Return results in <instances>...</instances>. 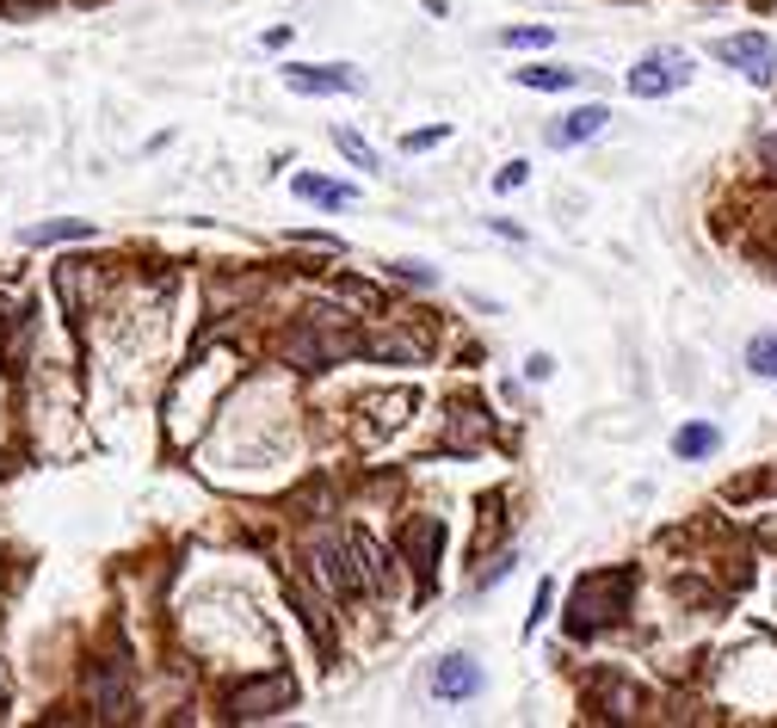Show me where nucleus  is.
I'll use <instances>...</instances> for the list:
<instances>
[{
    "label": "nucleus",
    "mask_w": 777,
    "mask_h": 728,
    "mask_svg": "<svg viewBox=\"0 0 777 728\" xmlns=\"http://www.w3.org/2000/svg\"><path fill=\"white\" fill-rule=\"evenodd\" d=\"M636 587V568H599L574 587V612H568V636H599L605 624L624 617V599Z\"/></svg>",
    "instance_id": "nucleus-1"
},
{
    "label": "nucleus",
    "mask_w": 777,
    "mask_h": 728,
    "mask_svg": "<svg viewBox=\"0 0 777 728\" xmlns=\"http://www.w3.org/2000/svg\"><path fill=\"white\" fill-rule=\"evenodd\" d=\"M359 352V334L346 327V315L322 309V315H309L303 327H290V359L303 364V371H327V364H340Z\"/></svg>",
    "instance_id": "nucleus-2"
},
{
    "label": "nucleus",
    "mask_w": 777,
    "mask_h": 728,
    "mask_svg": "<svg viewBox=\"0 0 777 728\" xmlns=\"http://www.w3.org/2000/svg\"><path fill=\"white\" fill-rule=\"evenodd\" d=\"M315 575L334 599H359L364 593V575H359V556H352V537H315Z\"/></svg>",
    "instance_id": "nucleus-3"
},
{
    "label": "nucleus",
    "mask_w": 777,
    "mask_h": 728,
    "mask_svg": "<svg viewBox=\"0 0 777 728\" xmlns=\"http://www.w3.org/2000/svg\"><path fill=\"white\" fill-rule=\"evenodd\" d=\"M359 352H364V359H377V364H426L433 340H426L419 327L383 322V327H371V334H359Z\"/></svg>",
    "instance_id": "nucleus-4"
},
{
    "label": "nucleus",
    "mask_w": 777,
    "mask_h": 728,
    "mask_svg": "<svg viewBox=\"0 0 777 728\" xmlns=\"http://www.w3.org/2000/svg\"><path fill=\"white\" fill-rule=\"evenodd\" d=\"M685 80H691V62H685L679 50H648V57L629 68V93L636 99H666V93H679Z\"/></svg>",
    "instance_id": "nucleus-5"
},
{
    "label": "nucleus",
    "mask_w": 777,
    "mask_h": 728,
    "mask_svg": "<svg viewBox=\"0 0 777 728\" xmlns=\"http://www.w3.org/2000/svg\"><path fill=\"white\" fill-rule=\"evenodd\" d=\"M290 704H297V686H290L285 673H266V679H253V686H241L228 698V716L235 723H266V716H278Z\"/></svg>",
    "instance_id": "nucleus-6"
},
{
    "label": "nucleus",
    "mask_w": 777,
    "mask_h": 728,
    "mask_svg": "<svg viewBox=\"0 0 777 728\" xmlns=\"http://www.w3.org/2000/svg\"><path fill=\"white\" fill-rule=\"evenodd\" d=\"M716 57L722 62H735L747 80H759V87H772L777 80V43L772 38H759V32H735V38H722L716 43Z\"/></svg>",
    "instance_id": "nucleus-7"
},
{
    "label": "nucleus",
    "mask_w": 777,
    "mask_h": 728,
    "mask_svg": "<svg viewBox=\"0 0 777 728\" xmlns=\"http://www.w3.org/2000/svg\"><path fill=\"white\" fill-rule=\"evenodd\" d=\"M438 550H444V525H438V518H408V525H401V556L414 562L419 568V587H433V562H438Z\"/></svg>",
    "instance_id": "nucleus-8"
},
{
    "label": "nucleus",
    "mask_w": 777,
    "mask_h": 728,
    "mask_svg": "<svg viewBox=\"0 0 777 728\" xmlns=\"http://www.w3.org/2000/svg\"><path fill=\"white\" fill-rule=\"evenodd\" d=\"M408 407H414V396L408 389H396V396H359V439L364 444H377L383 432H396L401 421H408Z\"/></svg>",
    "instance_id": "nucleus-9"
},
{
    "label": "nucleus",
    "mask_w": 777,
    "mask_h": 728,
    "mask_svg": "<svg viewBox=\"0 0 777 728\" xmlns=\"http://www.w3.org/2000/svg\"><path fill=\"white\" fill-rule=\"evenodd\" d=\"M433 691H438V698H451V704H463V698L481 691V673H475L469 654H444V661L433 667Z\"/></svg>",
    "instance_id": "nucleus-10"
},
{
    "label": "nucleus",
    "mask_w": 777,
    "mask_h": 728,
    "mask_svg": "<svg viewBox=\"0 0 777 728\" xmlns=\"http://www.w3.org/2000/svg\"><path fill=\"white\" fill-rule=\"evenodd\" d=\"M352 556H359V575H364V593H389V580H396V562L383 550L371 531H352Z\"/></svg>",
    "instance_id": "nucleus-11"
},
{
    "label": "nucleus",
    "mask_w": 777,
    "mask_h": 728,
    "mask_svg": "<svg viewBox=\"0 0 777 728\" xmlns=\"http://www.w3.org/2000/svg\"><path fill=\"white\" fill-rule=\"evenodd\" d=\"M93 716L99 723H124L130 716V679H124V667H105L93 679Z\"/></svg>",
    "instance_id": "nucleus-12"
},
{
    "label": "nucleus",
    "mask_w": 777,
    "mask_h": 728,
    "mask_svg": "<svg viewBox=\"0 0 777 728\" xmlns=\"http://www.w3.org/2000/svg\"><path fill=\"white\" fill-rule=\"evenodd\" d=\"M285 80L297 93H359L364 87L352 68H285Z\"/></svg>",
    "instance_id": "nucleus-13"
},
{
    "label": "nucleus",
    "mask_w": 777,
    "mask_h": 728,
    "mask_svg": "<svg viewBox=\"0 0 777 728\" xmlns=\"http://www.w3.org/2000/svg\"><path fill=\"white\" fill-rule=\"evenodd\" d=\"M481 439H488V414H481V407H469V402H456L444 444H451V451H469V444H481Z\"/></svg>",
    "instance_id": "nucleus-14"
},
{
    "label": "nucleus",
    "mask_w": 777,
    "mask_h": 728,
    "mask_svg": "<svg viewBox=\"0 0 777 728\" xmlns=\"http://www.w3.org/2000/svg\"><path fill=\"white\" fill-rule=\"evenodd\" d=\"M599 698H605V716H617V723H629V716H642V691L636 686H617V679H599Z\"/></svg>",
    "instance_id": "nucleus-15"
},
{
    "label": "nucleus",
    "mask_w": 777,
    "mask_h": 728,
    "mask_svg": "<svg viewBox=\"0 0 777 728\" xmlns=\"http://www.w3.org/2000/svg\"><path fill=\"white\" fill-rule=\"evenodd\" d=\"M605 105H587V112H574L568 117V124H562V130H555L550 136V142H562V149H568V142H587V136H599V130H605Z\"/></svg>",
    "instance_id": "nucleus-16"
},
{
    "label": "nucleus",
    "mask_w": 777,
    "mask_h": 728,
    "mask_svg": "<svg viewBox=\"0 0 777 728\" xmlns=\"http://www.w3.org/2000/svg\"><path fill=\"white\" fill-rule=\"evenodd\" d=\"M297 198H309V204H327V211H340V204H352V186H334V179H315V173H303V179H297Z\"/></svg>",
    "instance_id": "nucleus-17"
},
{
    "label": "nucleus",
    "mask_w": 777,
    "mask_h": 728,
    "mask_svg": "<svg viewBox=\"0 0 777 728\" xmlns=\"http://www.w3.org/2000/svg\"><path fill=\"white\" fill-rule=\"evenodd\" d=\"M716 444H722L716 426H679V432H673V451H679V457H710Z\"/></svg>",
    "instance_id": "nucleus-18"
},
{
    "label": "nucleus",
    "mask_w": 777,
    "mask_h": 728,
    "mask_svg": "<svg viewBox=\"0 0 777 728\" xmlns=\"http://www.w3.org/2000/svg\"><path fill=\"white\" fill-rule=\"evenodd\" d=\"M297 605H303V624L315 630V642H322V649H334V630H327V605H322L315 593H309L303 580H297Z\"/></svg>",
    "instance_id": "nucleus-19"
},
{
    "label": "nucleus",
    "mask_w": 777,
    "mask_h": 728,
    "mask_svg": "<svg viewBox=\"0 0 777 728\" xmlns=\"http://www.w3.org/2000/svg\"><path fill=\"white\" fill-rule=\"evenodd\" d=\"M747 364H753L759 377H772V384H777V334H759V340L747 346Z\"/></svg>",
    "instance_id": "nucleus-20"
},
{
    "label": "nucleus",
    "mask_w": 777,
    "mask_h": 728,
    "mask_svg": "<svg viewBox=\"0 0 777 728\" xmlns=\"http://www.w3.org/2000/svg\"><path fill=\"white\" fill-rule=\"evenodd\" d=\"M518 80L543 87V93H562V87H574V68H518Z\"/></svg>",
    "instance_id": "nucleus-21"
},
{
    "label": "nucleus",
    "mask_w": 777,
    "mask_h": 728,
    "mask_svg": "<svg viewBox=\"0 0 777 728\" xmlns=\"http://www.w3.org/2000/svg\"><path fill=\"white\" fill-rule=\"evenodd\" d=\"M340 154H346V161H359V167H377V154L364 149V136H352V130H340Z\"/></svg>",
    "instance_id": "nucleus-22"
},
{
    "label": "nucleus",
    "mask_w": 777,
    "mask_h": 728,
    "mask_svg": "<svg viewBox=\"0 0 777 728\" xmlns=\"http://www.w3.org/2000/svg\"><path fill=\"white\" fill-rule=\"evenodd\" d=\"M500 43H512V50H531V43H537V50H543V43H550V32H543V25H537V32H506Z\"/></svg>",
    "instance_id": "nucleus-23"
},
{
    "label": "nucleus",
    "mask_w": 777,
    "mask_h": 728,
    "mask_svg": "<svg viewBox=\"0 0 777 728\" xmlns=\"http://www.w3.org/2000/svg\"><path fill=\"white\" fill-rule=\"evenodd\" d=\"M765 7H777V0H765Z\"/></svg>",
    "instance_id": "nucleus-24"
}]
</instances>
